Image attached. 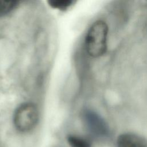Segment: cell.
Returning <instances> with one entry per match:
<instances>
[{"mask_svg": "<svg viewBox=\"0 0 147 147\" xmlns=\"http://www.w3.org/2000/svg\"><path fill=\"white\" fill-rule=\"evenodd\" d=\"M108 30L106 22L103 20H97L90 26L85 37V48L89 56L98 58L105 54Z\"/></svg>", "mask_w": 147, "mask_h": 147, "instance_id": "obj_1", "label": "cell"}, {"mask_svg": "<svg viewBox=\"0 0 147 147\" xmlns=\"http://www.w3.org/2000/svg\"><path fill=\"white\" fill-rule=\"evenodd\" d=\"M39 111L37 106L32 102L21 104L15 110L13 123L20 132L26 133L33 130L37 125Z\"/></svg>", "mask_w": 147, "mask_h": 147, "instance_id": "obj_2", "label": "cell"}, {"mask_svg": "<svg viewBox=\"0 0 147 147\" xmlns=\"http://www.w3.org/2000/svg\"><path fill=\"white\" fill-rule=\"evenodd\" d=\"M74 2L75 1L72 0H51L48 1V3L52 8L60 10H67Z\"/></svg>", "mask_w": 147, "mask_h": 147, "instance_id": "obj_6", "label": "cell"}, {"mask_svg": "<svg viewBox=\"0 0 147 147\" xmlns=\"http://www.w3.org/2000/svg\"><path fill=\"white\" fill-rule=\"evenodd\" d=\"M18 2L17 1H0V16L11 11L18 5Z\"/></svg>", "mask_w": 147, "mask_h": 147, "instance_id": "obj_7", "label": "cell"}, {"mask_svg": "<svg viewBox=\"0 0 147 147\" xmlns=\"http://www.w3.org/2000/svg\"><path fill=\"white\" fill-rule=\"evenodd\" d=\"M83 121L88 131L95 138L104 139L109 137L110 128L104 118L92 110H86Z\"/></svg>", "mask_w": 147, "mask_h": 147, "instance_id": "obj_3", "label": "cell"}, {"mask_svg": "<svg viewBox=\"0 0 147 147\" xmlns=\"http://www.w3.org/2000/svg\"><path fill=\"white\" fill-rule=\"evenodd\" d=\"M67 141L70 147H91L87 140L79 136L71 135L68 137Z\"/></svg>", "mask_w": 147, "mask_h": 147, "instance_id": "obj_5", "label": "cell"}, {"mask_svg": "<svg viewBox=\"0 0 147 147\" xmlns=\"http://www.w3.org/2000/svg\"><path fill=\"white\" fill-rule=\"evenodd\" d=\"M117 147H147V141L143 137L133 133L120 134L117 140Z\"/></svg>", "mask_w": 147, "mask_h": 147, "instance_id": "obj_4", "label": "cell"}]
</instances>
